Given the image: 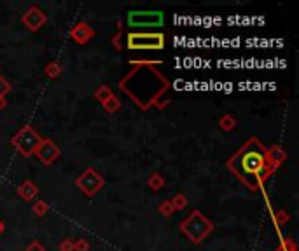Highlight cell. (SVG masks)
Here are the masks:
<instances>
[{
	"label": "cell",
	"mask_w": 299,
	"mask_h": 251,
	"mask_svg": "<svg viewBox=\"0 0 299 251\" xmlns=\"http://www.w3.org/2000/svg\"><path fill=\"white\" fill-rule=\"evenodd\" d=\"M228 168H229L250 190L261 188V185H263V182L266 180V176L275 169L273 166L268 162L266 148L263 147V143L257 141L256 138L248 140V141L228 160Z\"/></svg>",
	"instance_id": "1"
},
{
	"label": "cell",
	"mask_w": 299,
	"mask_h": 251,
	"mask_svg": "<svg viewBox=\"0 0 299 251\" xmlns=\"http://www.w3.org/2000/svg\"><path fill=\"white\" fill-rule=\"evenodd\" d=\"M212 223L207 217H203L199 211L191 213V217H187L186 220L180 223V230L193 243H201L210 232H212Z\"/></svg>",
	"instance_id": "2"
},
{
	"label": "cell",
	"mask_w": 299,
	"mask_h": 251,
	"mask_svg": "<svg viewBox=\"0 0 299 251\" xmlns=\"http://www.w3.org/2000/svg\"><path fill=\"white\" fill-rule=\"evenodd\" d=\"M40 141H42V138H40L39 133H37L34 127H30V126H25L23 129H19V133L14 134V138H13L14 148L25 157L35 154V150H37Z\"/></svg>",
	"instance_id": "3"
},
{
	"label": "cell",
	"mask_w": 299,
	"mask_h": 251,
	"mask_svg": "<svg viewBox=\"0 0 299 251\" xmlns=\"http://www.w3.org/2000/svg\"><path fill=\"white\" fill-rule=\"evenodd\" d=\"M128 47L137 51L145 49H163L165 47V35L163 33H128Z\"/></svg>",
	"instance_id": "4"
},
{
	"label": "cell",
	"mask_w": 299,
	"mask_h": 251,
	"mask_svg": "<svg viewBox=\"0 0 299 251\" xmlns=\"http://www.w3.org/2000/svg\"><path fill=\"white\" fill-rule=\"evenodd\" d=\"M165 21V14L161 11H131L128 13V25L131 28H152L161 26Z\"/></svg>",
	"instance_id": "5"
},
{
	"label": "cell",
	"mask_w": 299,
	"mask_h": 251,
	"mask_svg": "<svg viewBox=\"0 0 299 251\" xmlns=\"http://www.w3.org/2000/svg\"><path fill=\"white\" fill-rule=\"evenodd\" d=\"M75 183H77V187L86 195H95L96 192L104 187V178L98 176V173H96L93 168H88L86 171L77 178V182Z\"/></svg>",
	"instance_id": "6"
},
{
	"label": "cell",
	"mask_w": 299,
	"mask_h": 251,
	"mask_svg": "<svg viewBox=\"0 0 299 251\" xmlns=\"http://www.w3.org/2000/svg\"><path fill=\"white\" fill-rule=\"evenodd\" d=\"M35 156L39 157L44 164H51V162H54V160L58 159V156H60V148H58L51 140H42V141L39 143L37 150H35Z\"/></svg>",
	"instance_id": "7"
},
{
	"label": "cell",
	"mask_w": 299,
	"mask_h": 251,
	"mask_svg": "<svg viewBox=\"0 0 299 251\" xmlns=\"http://www.w3.org/2000/svg\"><path fill=\"white\" fill-rule=\"evenodd\" d=\"M23 23H25L30 30H39L40 26L46 23V14L39 7H30L23 14Z\"/></svg>",
	"instance_id": "8"
},
{
	"label": "cell",
	"mask_w": 299,
	"mask_h": 251,
	"mask_svg": "<svg viewBox=\"0 0 299 251\" xmlns=\"http://www.w3.org/2000/svg\"><path fill=\"white\" fill-rule=\"evenodd\" d=\"M93 35H95V31L86 23H79L77 26H74V30H72V39H75L79 44H86Z\"/></svg>",
	"instance_id": "9"
},
{
	"label": "cell",
	"mask_w": 299,
	"mask_h": 251,
	"mask_svg": "<svg viewBox=\"0 0 299 251\" xmlns=\"http://www.w3.org/2000/svg\"><path fill=\"white\" fill-rule=\"evenodd\" d=\"M266 156H268V162L275 168V166H278L283 159H285V152H283L282 147L275 145V147H271L269 150H266Z\"/></svg>",
	"instance_id": "10"
},
{
	"label": "cell",
	"mask_w": 299,
	"mask_h": 251,
	"mask_svg": "<svg viewBox=\"0 0 299 251\" xmlns=\"http://www.w3.org/2000/svg\"><path fill=\"white\" fill-rule=\"evenodd\" d=\"M18 194L21 195L23 199L30 201V199H34L35 195L39 194V188H37V187H35L32 182H28V180H26V182L23 183V185L18 187Z\"/></svg>",
	"instance_id": "11"
},
{
	"label": "cell",
	"mask_w": 299,
	"mask_h": 251,
	"mask_svg": "<svg viewBox=\"0 0 299 251\" xmlns=\"http://www.w3.org/2000/svg\"><path fill=\"white\" fill-rule=\"evenodd\" d=\"M112 96H114V94H112V91H110V87H107V86H102V87L98 89V91L95 93V98H96V100H98L102 105H104L105 101L108 100V98H112Z\"/></svg>",
	"instance_id": "12"
},
{
	"label": "cell",
	"mask_w": 299,
	"mask_h": 251,
	"mask_svg": "<svg viewBox=\"0 0 299 251\" xmlns=\"http://www.w3.org/2000/svg\"><path fill=\"white\" fill-rule=\"evenodd\" d=\"M119 107H121V103H119V100H117L116 96H112V98H108V100L104 103V109L107 110L108 113L117 112V110H119Z\"/></svg>",
	"instance_id": "13"
},
{
	"label": "cell",
	"mask_w": 299,
	"mask_h": 251,
	"mask_svg": "<svg viewBox=\"0 0 299 251\" xmlns=\"http://www.w3.org/2000/svg\"><path fill=\"white\" fill-rule=\"evenodd\" d=\"M172 203V206H174V209H177V211H180V209H184L187 206V199H186V195L182 194H178L174 197V201H170Z\"/></svg>",
	"instance_id": "14"
},
{
	"label": "cell",
	"mask_w": 299,
	"mask_h": 251,
	"mask_svg": "<svg viewBox=\"0 0 299 251\" xmlns=\"http://www.w3.org/2000/svg\"><path fill=\"white\" fill-rule=\"evenodd\" d=\"M221 127L224 131H229V129H233L234 127V124H236V121H234V117H231V115H224V117L221 119Z\"/></svg>",
	"instance_id": "15"
},
{
	"label": "cell",
	"mask_w": 299,
	"mask_h": 251,
	"mask_svg": "<svg viewBox=\"0 0 299 251\" xmlns=\"http://www.w3.org/2000/svg\"><path fill=\"white\" fill-rule=\"evenodd\" d=\"M149 185H151L154 190H158V188H161V187L165 185V182H163V178H161L159 174H152V176L149 178Z\"/></svg>",
	"instance_id": "16"
},
{
	"label": "cell",
	"mask_w": 299,
	"mask_h": 251,
	"mask_svg": "<svg viewBox=\"0 0 299 251\" xmlns=\"http://www.w3.org/2000/svg\"><path fill=\"white\" fill-rule=\"evenodd\" d=\"M9 91H11V84H9L7 80H5V78L0 75V98H4V96L7 94Z\"/></svg>",
	"instance_id": "17"
},
{
	"label": "cell",
	"mask_w": 299,
	"mask_h": 251,
	"mask_svg": "<svg viewBox=\"0 0 299 251\" xmlns=\"http://www.w3.org/2000/svg\"><path fill=\"white\" fill-rule=\"evenodd\" d=\"M159 213L161 215H165V217H170L172 213H174V206H172V203L170 201H166V203H163L159 206Z\"/></svg>",
	"instance_id": "18"
},
{
	"label": "cell",
	"mask_w": 299,
	"mask_h": 251,
	"mask_svg": "<svg viewBox=\"0 0 299 251\" xmlns=\"http://www.w3.org/2000/svg\"><path fill=\"white\" fill-rule=\"evenodd\" d=\"M46 209H48V204H46V203H42V201L35 203V206H34V213H35V215H44V213H46Z\"/></svg>",
	"instance_id": "19"
},
{
	"label": "cell",
	"mask_w": 299,
	"mask_h": 251,
	"mask_svg": "<svg viewBox=\"0 0 299 251\" xmlns=\"http://www.w3.org/2000/svg\"><path fill=\"white\" fill-rule=\"evenodd\" d=\"M74 251H89V243L84 241V239H81V241H77V243L74 244Z\"/></svg>",
	"instance_id": "20"
},
{
	"label": "cell",
	"mask_w": 299,
	"mask_h": 251,
	"mask_svg": "<svg viewBox=\"0 0 299 251\" xmlns=\"http://www.w3.org/2000/svg\"><path fill=\"white\" fill-rule=\"evenodd\" d=\"M46 74H48L49 77H56V75L60 74V66H58L56 63H51V65L46 68Z\"/></svg>",
	"instance_id": "21"
},
{
	"label": "cell",
	"mask_w": 299,
	"mask_h": 251,
	"mask_svg": "<svg viewBox=\"0 0 299 251\" xmlns=\"http://www.w3.org/2000/svg\"><path fill=\"white\" fill-rule=\"evenodd\" d=\"M60 250L61 251H74V243H72V241H63V243H60Z\"/></svg>",
	"instance_id": "22"
},
{
	"label": "cell",
	"mask_w": 299,
	"mask_h": 251,
	"mask_svg": "<svg viewBox=\"0 0 299 251\" xmlns=\"http://www.w3.org/2000/svg\"><path fill=\"white\" fill-rule=\"evenodd\" d=\"M25 251H46V250H44V246L40 243H32Z\"/></svg>",
	"instance_id": "23"
},
{
	"label": "cell",
	"mask_w": 299,
	"mask_h": 251,
	"mask_svg": "<svg viewBox=\"0 0 299 251\" xmlns=\"http://www.w3.org/2000/svg\"><path fill=\"white\" fill-rule=\"evenodd\" d=\"M2 107H5V98H0V109Z\"/></svg>",
	"instance_id": "24"
},
{
	"label": "cell",
	"mask_w": 299,
	"mask_h": 251,
	"mask_svg": "<svg viewBox=\"0 0 299 251\" xmlns=\"http://www.w3.org/2000/svg\"><path fill=\"white\" fill-rule=\"evenodd\" d=\"M4 230V223H2V220H0V232Z\"/></svg>",
	"instance_id": "25"
}]
</instances>
